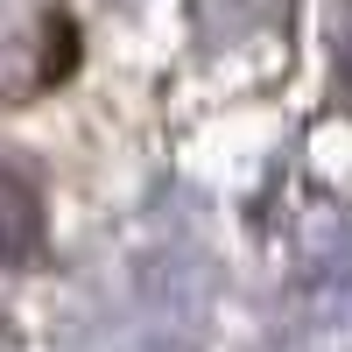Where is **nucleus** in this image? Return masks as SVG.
<instances>
[{
	"label": "nucleus",
	"instance_id": "1",
	"mask_svg": "<svg viewBox=\"0 0 352 352\" xmlns=\"http://www.w3.org/2000/svg\"><path fill=\"white\" fill-rule=\"evenodd\" d=\"M36 190L21 184L14 169H0V261H21L28 247H36Z\"/></svg>",
	"mask_w": 352,
	"mask_h": 352
}]
</instances>
